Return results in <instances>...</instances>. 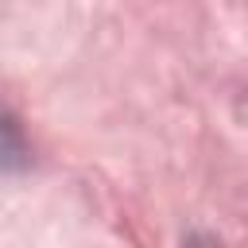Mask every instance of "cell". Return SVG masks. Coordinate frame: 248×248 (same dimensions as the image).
<instances>
[{"label": "cell", "instance_id": "6da1fadb", "mask_svg": "<svg viewBox=\"0 0 248 248\" xmlns=\"http://www.w3.org/2000/svg\"><path fill=\"white\" fill-rule=\"evenodd\" d=\"M4 170H19V163L27 159V147H23V140H19V124L12 120V116H4Z\"/></svg>", "mask_w": 248, "mask_h": 248}]
</instances>
